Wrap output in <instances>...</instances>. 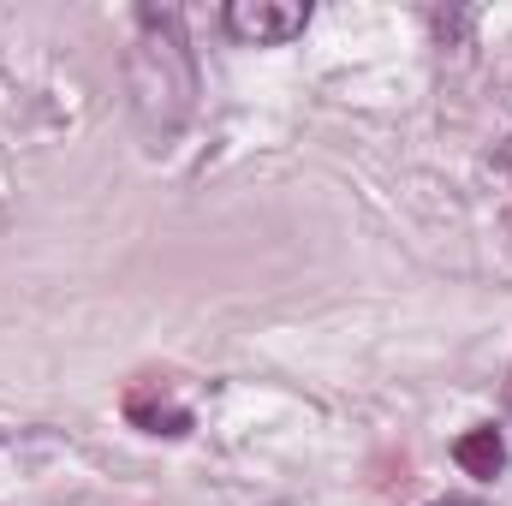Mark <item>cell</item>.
<instances>
[{
	"label": "cell",
	"instance_id": "obj_2",
	"mask_svg": "<svg viewBox=\"0 0 512 506\" xmlns=\"http://www.w3.org/2000/svg\"><path fill=\"white\" fill-rule=\"evenodd\" d=\"M126 417L137 429H149V435H185L191 429V411L185 405H167V399H155V387L149 381H137L126 393Z\"/></svg>",
	"mask_w": 512,
	"mask_h": 506
},
{
	"label": "cell",
	"instance_id": "obj_3",
	"mask_svg": "<svg viewBox=\"0 0 512 506\" xmlns=\"http://www.w3.org/2000/svg\"><path fill=\"white\" fill-rule=\"evenodd\" d=\"M453 459H459L465 477H483V483H489V477H501V465H507V441H501V429L483 423V429H465V435H459Z\"/></svg>",
	"mask_w": 512,
	"mask_h": 506
},
{
	"label": "cell",
	"instance_id": "obj_1",
	"mask_svg": "<svg viewBox=\"0 0 512 506\" xmlns=\"http://www.w3.org/2000/svg\"><path fill=\"white\" fill-rule=\"evenodd\" d=\"M304 24H310V6H298V0H233L227 6V30L251 48H280V42L304 36Z\"/></svg>",
	"mask_w": 512,
	"mask_h": 506
}]
</instances>
